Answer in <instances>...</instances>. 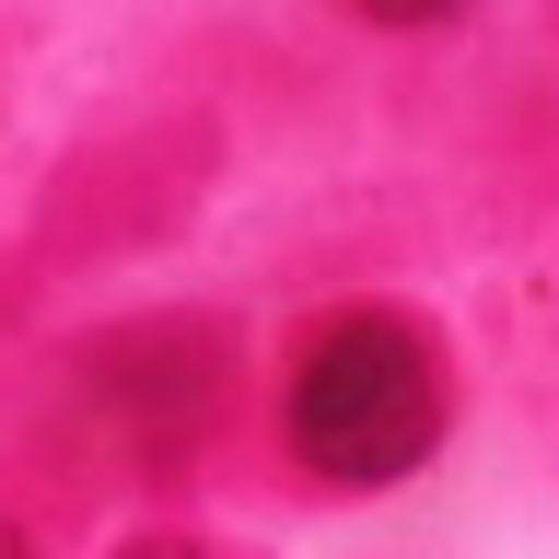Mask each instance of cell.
<instances>
[{
    "instance_id": "cell-2",
    "label": "cell",
    "mask_w": 559,
    "mask_h": 559,
    "mask_svg": "<svg viewBox=\"0 0 559 559\" xmlns=\"http://www.w3.org/2000/svg\"><path fill=\"white\" fill-rule=\"evenodd\" d=\"M234 396V338L210 314H129L82 349V408L140 454V466H187L210 419Z\"/></svg>"
},
{
    "instance_id": "cell-3",
    "label": "cell",
    "mask_w": 559,
    "mask_h": 559,
    "mask_svg": "<svg viewBox=\"0 0 559 559\" xmlns=\"http://www.w3.org/2000/svg\"><path fill=\"white\" fill-rule=\"evenodd\" d=\"M117 559H199V548H187V536H129Z\"/></svg>"
},
{
    "instance_id": "cell-1",
    "label": "cell",
    "mask_w": 559,
    "mask_h": 559,
    "mask_svg": "<svg viewBox=\"0 0 559 559\" xmlns=\"http://www.w3.org/2000/svg\"><path fill=\"white\" fill-rule=\"evenodd\" d=\"M443 443V349L408 314H326L292 361V454L326 489H396Z\"/></svg>"
},
{
    "instance_id": "cell-4",
    "label": "cell",
    "mask_w": 559,
    "mask_h": 559,
    "mask_svg": "<svg viewBox=\"0 0 559 559\" xmlns=\"http://www.w3.org/2000/svg\"><path fill=\"white\" fill-rule=\"evenodd\" d=\"M0 559H35V536H24V524H12V513H0Z\"/></svg>"
}]
</instances>
